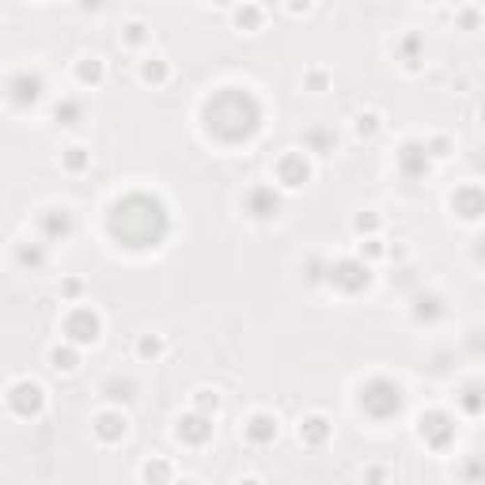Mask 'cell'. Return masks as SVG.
Masks as SVG:
<instances>
[{"mask_svg":"<svg viewBox=\"0 0 485 485\" xmlns=\"http://www.w3.org/2000/svg\"><path fill=\"white\" fill-rule=\"evenodd\" d=\"M262 129V107L247 88H220L205 99V133L220 144H247Z\"/></svg>","mask_w":485,"mask_h":485,"instance_id":"6da1fadb","label":"cell"},{"mask_svg":"<svg viewBox=\"0 0 485 485\" xmlns=\"http://www.w3.org/2000/svg\"><path fill=\"white\" fill-rule=\"evenodd\" d=\"M152 220H167V209L152 201V194H129L110 209V231L121 247H160L167 228H152Z\"/></svg>","mask_w":485,"mask_h":485,"instance_id":"7a4b0ae2","label":"cell"},{"mask_svg":"<svg viewBox=\"0 0 485 485\" xmlns=\"http://www.w3.org/2000/svg\"><path fill=\"white\" fill-rule=\"evenodd\" d=\"M360 410L376 421H387L402 410V387L394 379H368L360 387Z\"/></svg>","mask_w":485,"mask_h":485,"instance_id":"3957f363","label":"cell"},{"mask_svg":"<svg viewBox=\"0 0 485 485\" xmlns=\"http://www.w3.org/2000/svg\"><path fill=\"white\" fill-rule=\"evenodd\" d=\"M99 330H102V318L95 315L88 303L68 307V315L61 318V334H65L72 345H95L99 341Z\"/></svg>","mask_w":485,"mask_h":485,"instance_id":"277c9868","label":"cell"},{"mask_svg":"<svg viewBox=\"0 0 485 485\" xmlns=\"http://www.w3.org/2000/svg\"><path fill=\"white\" fill-rule=\"evenodd\" d=\"M368 281H371V270L360 262V258H341V262L330 265V284L341 288V292H349V296L353 292H364Z\"/></svg>","mask_w":485,"mask_h":485,"instance_id":"5b68a950","label":"cell"},{"mask_svg":"<svg viewBox=\"0 0 485 485\" xmlns=\"http://www.w3.org/2000/svg\"><path fill=\"white\" fill-rule=\"evenodd\" d=\"M42 387L34 383V379H15L12 387H8V410L20 413V417H38L42 413Z\"/></svg>","mask_w":485,"mask_h":485,"instance_id":"8992f818","label":"cell"},{"mask_svg":"<svg viewBox=\"0 0 485 485\" xmlns=\"http://www.w3.org/2000/svg\"><path fill=\"white\" fill-rule=\"evenodd\" d=\"M307 178H311V167H307V160H303V152H284L281 160H277V182H281L284 190H300Z\"/></svg>","mask_w":485,"mask_h":485,"instance_id":"52a82bcc","label":"cell"},{"mask_svg":"<svg viewBox=\"0 0 485 485\" xmlns=\"http://www.w3.org/2000/svg\"><path fill=\"white\" fill-rule=\"evenodd\" d=\"M243 209L254 216V220H270V216L281 213V197H277L270 186H250L247 194H243Z\"/></svg>","mask_w":485,"mask_h":485,"instance_id":"ba28073f","label":"cell"},{"mask_svg":"<svg viewBox=\"0 0 485 485\" xmlns=\"http://www.w3.org/2000/svg\"><path fill=\"white\" fill-rule=\"evenodd\" d=\"M8 99H12V107L27 110L34 102L42 99V76H31V72H20L8 80Z\"/></svg>","mask_w":485,"mask_h":485,"instance_id":"9c48e42d","label":"cell"},{"mask_svg":"<svg viewBox=\"0 0 485 485\" xmlns=\"http://www.w3.org/2000/svg\"><path fill=\"white\" fill-rule=\"evenodd\" d=\"M175 436L182 440V444H190V447L209 444V440H213V417H209V413H190V417L178 421Z\"/></svg>","mask_w":485,"mask_h":485,"instance_id":"30bf717a","label":"cell"},{"mask_svg":"<svg viewBox=\"0 0 485 485\" xmlns=\"http://www.w3.org/2000/svg\"><path fill=\"white\" fill-rule=\"evenodd\" d=\"M452 209L463 216V220H478L485 213V190L482 186H463L452 194Z\"/></svg>","mask_w":485,"mask_h":485,"instance_id":"8fae6325","label":"cell"},{"mask_svg":"<svg viewBox=\"0 0 485 485\" xmlns=\"http://www.w3.org/2000/svg\"><path fill=\"white\" fill-rule=\"evenodd\" d=\"M129 432V421L121 410H102L99 417H95V436L102 440V444H118V440H125Z\"/></svg>","mask_w":485,"mask_h":485,"instance_id":"7c38bea8","label":"cell"},{"mask_svg":"<svg viewBox=\"0 0 485 485\" xmlns=\"http://www.w3.org/2000/svg\"><path fill=\"white\" fill-rule=\"evenodd\" d=\"M455 436V424H452V417L447 413H429V417H421V440H429L432 447H444L447 440Z\"/></svg>","mask_w":485,"mask_h":485,"instance_id":"4fadbf2b","label":"cell"},{"mask_svg":"<svg viewBox=\"0 0 485 485\" xmlns=\"http://www.w3.org/2000/svg\"><path fill=\"white\" fill-rule=\"evenodd\" d=\"M424 167H429V144H417V141L402 144V152H398V171H402L406 178H417Z\"/></svg>","mask_w":485,"mask_h":485,"instance_id":"5bb4252c","label":"cell"},{"mask_svg":"<svg viewBox=\"0 0 485 485\" xmlns=\"http://www.w3.org/2000/svg\"><path fill=\"white\" fill-rule=\"evenodd\" d=\"M38 228H42V236H46L49 243L65 239L68 231H72V213H68V209H46L38 216Z\"/></svg>","mask_w":485,"mask_h":485,"instance_id":"9a60e30c","label":"cell"},{"mask_svg":"<svg viewBox=\"0 0 485 485\" xmlns=\"http://www.w3.org/2000/svg\"><path fill=\"white\" fill-rule=\"evenodd\" d=\"M243 432H247L250 444L265 447V444H273V440H277V432H281V429H277V417H270V413H254V417L247 421V429H243Z\"/></svg>","mask_w":485,"mask_h":485,"instance_id":"2e32d148","label":"cell"},{"mask_svg":"<svg viewBox=\"0 0 485 485\" xmlns=\"http://www.w3.org/2000/svg\"><path fill=\"white\" fill-rule=\"evenodd\" d=\"M326 436H330V424H326V417H307L300 424V440L307 447H323Z\"/></svg>","mask_w":485,"mask_h":485,"instance_id":"e0dca14e","label":"cell"},{"mask_svg":"<svg viewBox=\"0 0 485 485\" xmlns=\"http://www.w3.org/2000/svg\"><path fill=\"white\" fill-rule=\"evenodd\" d=\"M76 80L80 84H102V61L99 57H80V65H76Z\"/></svg>","mask_w":485,"mask_h":485,"instance_id":"ac0fdd59","label":"cell"},{"mask_svg":"<svg viewBox=\"0 0 485 485\" xmlns=\"http://www.w3.org/2000/svg\"><path fill=\"white\" fill-rule=\"evenodd\" d=\"M133 391H137V387L129 383V379H118V376L102 383V394H107L110 402H133Z\"/></svg>","mask_w":485,"mask_h":485,"instance_id":"d6986e66","label":"cell"},{"mask_svg":"<svg viewBox=\"0 0 485 485\" xmlns=\"http://www.w3.org/2000/svg\"><path fill=\"white\" fill-rule=\"evenodd\" d=\"M80 118H84V107H80L76 99L57 102V110H54V121H57V125H76Z\"/></svg>","mask_w":485,"mask_h":485,"instance_id":"ffe728a7","label":"cell"},{"mask_svg":"<svg viewBox=\"0 0 485 485\" xmlns=\"http://www.w3.org/2000/svg\"><path fill=\"white\" fill-rule=\"evenodd\" d=\"M121 42H125V46H148L152 31L144 27L141 20H133V23H125V31H121Z\"/></svg>","mask_w":485,"mask_h":485,"instance_id":"44dd1931","label":"cell"},{"mask_svg":"<svg viewBox=\"0 0 485 485\" xmlns=\"http://www.w3.org/2000/svg\"><path fill=\"white\" fill-rule=\"evenodd\" d=\"M141 80L152 84V88H160V84L167 80V65H163L160 57H148V61L141 65Z\"/></svg>","mask_w":485,"mask_h":485,"instance_id":"7402d4cb","label":"cell"},{"mask_svg":"<svg viewBox=\"0 0 485 485\" xmlns=\"http://www.w3.org/2000/svg\"><path fill=\"white\" fill-rule=\"evenodd\" d=\"M236 23L243 31H258L262 27V8H254V4H243L239 12H236Z\"/></svg>","mask_w":485,"mask_h":485,"instance_id":"603a6c76","label":"cell"},{"mask_svg":"<svg viewBox=\"0 0 485 485\" xmlns=\"http://www.w3.org/2000/svg\"><path fill=\"white\" fill-rule=\"evenodd\" d=\"M49 368L54 371H72L76 368V349H54L49 353Z\"/></svg>","mask_w":485,"mask_h":485,"instance_id":"cb8c5ba5","label":"cell"},{"mask_svg":"<svg viewBox=\"0 0 485 485\" xmlns=\"http://www.w3.org/2000/svg\"><path fill=\"white\" fill-rule=\"evenodd\" d=\"M61 163H65L68 171H84V167H88V163H91V152L76 144V148H68V152H65V160H61Z\"/></svg>","mask_w":485,"mask_h":485,"instance_id":"d4e9b609","label":"cell"},{"mask_svg":"<svg viewBox=\"0 0 485 485\" xmlns=\"http://www.w3.org/2000/svg\"><path fill=\"white\" fill-rule=\"evenodd\" d=\"M137 353H141V357H160V353H163V341H160L155 334H144L141 345H137Z\"/></svg>","mask_w":485,"mask_h":485,"instance_id":"484cf974","label":"cell"},{"mask_svg":"<svg viewBox=\"0 0 485 485\" xmlns=\"http://www.w3.org/2000/svg\"><path fill=\"white\" fill-rule=\"evenodd\" d=\"M417 303H421V307H417V318H436L440 311H444V307H440V296H421Z\"/></svg>","mask_w":485,"mask_h":485,"instance_id":"4316f807","label":"cell"},{"mask_svg":"<svg viewBox=\"0 0 485 485\" xmlns=\"http://www.w3.org/2000/svg\"><path fill=\"white\" fill-rule=\"evenodd\" d=\"M357 133L360 137H376L379 133V114H357Z\"/></svg>","mask_w":485,"mask_h":485,"instance_id":"83f0119b","label":"cell"},{"mask_svg":"<svg viewBox=\"0 0 485 485\" xmlns=\"http://www.w3.org/2000/svg\"><path fill=\"white\" fill-rule=\"evenodd\" d=\"M216 406H220V398L213 391H197V410L201 413H216Z\"/></svg>","mask_w":485,"mask_h":485,"instance_id":"f1b7e54d","label":"cell"},{"mask_svg":"<svg viewBox=\"0 0 485 485\" xmlns=\"http://www.w3.org/2000/svg\"><path fill=\"white\" fill-rule=\"evenodd\" d=\"M15 254H20V262H23V265H34V270L42 265V250H38V247H31V250H27V247H20Z\"/></svg>","mask_w":485,"mask_h":485,"instance_id":"f546056e","label":"cell"},{"mask_svg":"<svg viewBox=\"0 0 485 485\" xmlns=\"http://www.w3.org/2000/svg\"><path fill=\"white\" fill-rule=\"evenodd\" d=\"M326 80H330V76H326L323 68H311V72H307V84H311L315 91H323V88H326Z\"/></svg>","mask_w":485,"mask_h":485,"instance_id":"4dcf8cb0","label":"cell"},{"mask_svg":"<svg viewBox=\"0 0 485 485\" xmlns=\"http://www.w3.org/2000/svg\"><path fill=\"white\" fill-rule=\"evenodd\" d=\"M376 224H379V220H376L371 213H368V216H357V231H376Z\"/></svg>","mask_w":485,"mask_h":485,"instance_id":"1f68e13d","label":"cell"},{"mask_svg":"<svg viewBox=\"0 0 485 485\" xmlns=\"http://www.w3.org/2000/svg\"><path fill=\"white\" fill-rule=\"evenodd\" d=\"M463 27H466V31L478 27V12H474V8H466V12H463Z\"/></svg>","mask_w":485,"mask_h":485,"instance_id":"d6a6232c","label":"cell"},{"mask_svg":"<svg viewBox=\"0 0 485 485\" xmlns=\"http://www.w3.org/2000/svg\"><path fill=\"white\" fill-rule=\"evenodd\" d=\"M311 0H288V12H307Z\"/></svg>","mask_w":485,"mask_h":485,"instance_id":"836d02e7","label":"cell"},{"mask_svg":"<svg viewBox=\"0 0 485 485\" xmlns=\"http://www.w3.org/2000/svg\"><path fill=\"white\" fill-rule=\"evenodd\" d=\"M429 4H436V0H429Z\"/></svg>","mask_w":485,"mask_h":485,"instance_id":"e575fe53","label":"cell"}]
</instances>
